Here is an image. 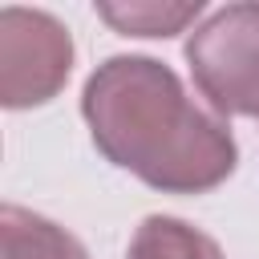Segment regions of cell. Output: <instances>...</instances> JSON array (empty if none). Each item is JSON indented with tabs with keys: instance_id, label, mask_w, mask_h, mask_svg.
<instances>
[{
	"instance_id": "obj_1",
	"label": "cell",
	"mask_w": 259,
	"mask_h": 259,
	"mask_svg": "<svg viewBox=\"0 0 259 259\" xmlns=\"http://www.w3.org/2000/svg\"><path fill=\"white\" fill-rule=\"evenodd\" d=\"M81 117L105 162L162 194H206L239 166L219 113L194 105L178 73L154 57H109L81 89Z\"/></svg>"
},
{
	"instance_id": "obj_5",
	"label": "cell",
	"mask_w": 259,
	"mask_h": 259,
	"mask_svg": "<svg viewBox=\"0 0 259 259\" xmlns=\"http://www.w3.org/2000/svg\"><path fill=\"white\" fill-rule=\"evenodd\" d=\"M125 259H227V255L206 231L190 227L186 219L150 214L134 231Z\"/></svg>"
},
{
	"instance_id": "obj_6",
	"label": "cell",
	"mask_w": 259,
	"mask_h": 259,
	"mask_svg": "<svg viewBox=\"0 0 259 259\" xmlns=\"http://www.w3.org/2000/svg\"><path fill=\"white\" fill-rule=\"evenodd\" d=\"M97 16L105 24H113L121 36H174L190 20L202 16V0H186V4H158V0L97 4Z\"/></svg>"
},
{
	"instance_id": "obj_4",
	"label": "cell",
	"mask_w": 259,
	"mask_h": 259,
	"mask_svg": "<svg viewBox=\"0 0 259 259\" xmlns=\"http://www.w3.org/2000/svg\"><path fill=\"white\" fill-rule=\"evenodd\" d=\"M0 239H4V259H89V251L65 227L16 202L0 206Z\"/></svg>"
},
{
	"instance_id": "obj_2",
	"label": "cell",
	"mask_w": 259,
	"mask_h": 259,
	"mask_svg": "<svg viewBox=\"0 0 259 259\" xmlns=\"http://www.w3.org/2000/svg\"><path fill=\"white\" fill-rule=\"evenodd\" d=\"M186 65L219 117H259V4L210 12L186 40Z\"/></svg>"
},
{
	"instance_id": "obj_3",
	"label": "cell",
	"mask_w": 259,
	"mask_h": 259,
	"mask_svg": "<svg viewBox=\"0 0 259 259\" xmlns=\"http://www.w3.org/2000/svg\"><path fill=\"white\" fill-rule=\"evenodd\" d=\"M73 73L69 28L40 12L8 4L0 8V105L32 109L53 101Z\"/></svg>"
}]
</instances>
